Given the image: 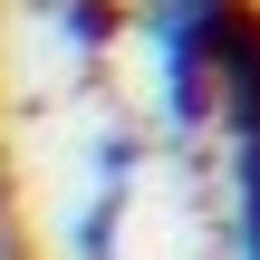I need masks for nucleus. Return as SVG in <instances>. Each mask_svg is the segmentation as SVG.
<instances>
[{
  "mask_svg": "<svg viewBox=\"0 0 260 260\" xmlns=\"http://www.w3.org/2000/svg\"><path fill=\"white\" fill-rule=\"evenodd\" d=\"M212 106L232 135V241L260 260V0L212 10Z\"/></svg>",
  "mask_w": 260,
  "mask_h": 260,
  "instance_id": "1",
  "label": "nucleus"
},
{
  "mask_svg": "<svg viewBox=\"0 0 260 260\" xmlns=\"http://www.w3.org/2000/svg\"><path fill=\"white\" fill-rule=\"evenodd\" d=\"M212 10L222 0H164L154 10V77H164V116L174 125L212 116Z\"/></svg>",
  "mask_w": 260,
  "mask_h": 260,
  "instance_id": "2",
  "label": "nucleus"
},
{
  "mask_svg": "<svg viewBox=\"0 0 260 260\" xmlns=\"http://www.w3.org/2000/svg\"><path fill=\"white\" fill-rule=\"evenodd\" d=\"M125 164H135V145H125V135H106V145H96V193H87V222L68 232V241H77V260H106V241H116V203H125Z\"/></svg>",
  "mask_w": 260,
  "mask_h": 260,
  "instance_id": "3",
  "label": "nucleus"
},
{
  "mask_svg": "<svg viewBox=\"0 0 260 260\" xmlns=\"http://www.w3.org/2000/svg\"><path fill=\"white\" fill-rule=\"evenodd\" d=\"M48 10H58V19L87 39V48H106V29H116V10H106V0H48Z\"/></svg>",
  "mask_w": 260,
  "mask_h": 260,
  "instance_id": "4",
  "label": "nucleus"
}]
</instances>
